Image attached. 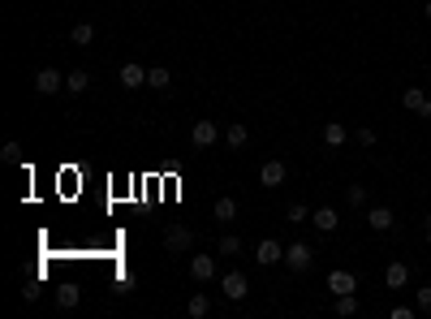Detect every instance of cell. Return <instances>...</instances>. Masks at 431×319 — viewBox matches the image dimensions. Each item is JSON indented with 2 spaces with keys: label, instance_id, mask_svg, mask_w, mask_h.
<instances>
[{
  "label": "cell",
  "instance_id": "6",
  "mask_svg": "<svg viewBox=\"0 0 431 319\" xmlns=\"http://www.w3.org/2000/svg\"><path fill=\"white\" fill-rule=\"evenodd\" d=\"M285 177H289V168H285V160H263V168H259V186L276 190V186H285Z\"/></svg>",
  "mask_w": 431,
  "mask_h": 319
},
{
  "label": "cell",
  "instance_id": "12",
  "mask_svg": "<svg viewBox=\"0 0 431 319\" xmlns=\"http://www.w3.org/2000/svg\"><path fill=\"white\" fill-rule=\"evenodd\" d=\"M405 281H410V263L393 259V263L384 267V285H388V289H405Z\"/></svg>",
  "mask_w": 431,
  "mask_h": 319
},
{
  "label": "cell",
  "instance_id": "8",
  "mask_svg": "<svg viewBox=\"0 0 431 319\" xmlns=\"http://www.w3.org/2000/svg\"><path fill=\"white\" fill-rule=\"evenodd\" d=\"M328 289H333V298H341V293H353V289H358V276L345 272V267H333V272H328Z\"/></svg>",
  "mask_w": 431,
  "mask_h": 319
},
{
  "label": "cell",
  "instance_id": "29",
  "mask_svg": "<svg viewBox=\"0 0 431 319\" xmlns=\"http://www.w3.org/2000/svg\"><path fill=\"white\" fill-rule=\"evenodd\" d=\"M418 311H423V315L431 311V285H423V289H418Z\"/></svg>",
  "mask_w": 431,
  "mask_h": 319
},
{
  "label": "cell",
  "instance_id": "23",
  "mask_svg": "<svg viewBox=\"0 0 431 319\" xmlns=\"http://www.w3.org/2000/svg\"><path fill=\"white\" fill-rule=\"evenodd\" d=\"M337 315H341V319L358 315V298H353V293H341V298H337Z\"/></svg>",
  "mask_w": 431,
  "mask_h": 319
},
{
  "label": "cell",
  "instance_id": "25",
  "mask_svg": "<svg viewBox=\"0 0 431 319\" xmlns=\"http://www.w3.org/2000/svg\"><path fill=\"white\" fill-rule=\"evenodd\" d=\"M285 216H289V225H307V220H311V207H307V203H289Z\"/></svg>",
  "mask_w": 431,
  "mask_h": 319
},
{
  "label": "cell",
  "instance_id": "15",
  "mask_svg": "<svg viewBox=\"0 0 431 319\" xmlns=\"http://www.w3.org/2000/svg\"><path fill=\"white\" fill-rule=\"evenodd\" d=\"M78 302H82V289L73 285V281H65V285L57 289V306H61V311H73Z\"/></svg>",
  "mask_w": 431,
  "mask_h": 319
},
{
  "label": "cell",
  "instance_id": "22",
  "mask_svg": "<svg viewBox=\"0 0 431 319\" xmlns=\"http://www.w3.org/2000/svg\"><path fill=\"white\" fill-rule=\"evenodd\" d=\"M168 82H173V73H168V69H147V87L168 91Z\"/></svg>",
  "mask_w": 431,
  "mask_h": 319
},
{
  "label": "cell",
  "instance_id": "1",
  "mask_svg": "<svg viewBox=\"0 0 431 319\" xmlns=\"http://www.w3.org/2000/svg\"><path fill=\"white\" fill-rule=\"evenodd\" d=\"M164 251H168V255H190V251H194V229L168 225V229H164Z\"/></svg>",
  "mask_w": 431,
  "mask_h": 319
},
{
  "label": "cell",
  "instance_id": "4",
  "mask_svg": "<svg viewBox=\"0 0 431 319\" xmlns=\"http://www.w3.org/2000/svg\"><path fill=\"white\" fill-rule=\"evenodd\" d=\"M220 293H224L229 302H242L246 293H250V281H246V272H224V276H220Z\"/></svg>",
  "mask_w": 431,
  "mask_h": 319
},
{
  "label": "cell",
  "instance_id": "13",
  "mask_svg": "<svg viewBox=\"0 0 431 319\" xmlns=\"http://www.w3.org/2000/svg\"><path fill=\"white\" fill-rule=\"evenodd\" d=\"M367 225H371L375 233H388V229L397 225V216H393V207H371V212H367Z\"/></svg>",
  "mask_w": 431,
  "mask_h": 319
},
{
  "label": "cell",
  "instance_id": "18",
  "mask_svg": "<svg viewBox=\"0 0 431 319\" xmlns=\"http://www.w3.org/2000/svg\"><path fill=\"white\" fill-rule=\"evenodd\" d=\"M345 138H349V130L341 126V121H328V126H323V142L328 147H345Z\"/></svg>",
  "mask_w": 431,
  "mask_h": 319
},
{
  "label": "cell",
  "instance_id": "11",
  "mask_svg": "<svg viewBox=\"0 0 431 319\" xmlns=\"http://www.w3.org/2000/svg\"><path fill=\"white\" fill-rule=\"evenodd\" d=\"M61 87H65V78H61L57 69H39L35 73V91L39 95H61Z\"/></svg>",
  "mask_w": 431,
  "mask_h": 319
},
{
  "label": "cell",
  "instance_id": "5",
  "mask_svg": "<svg viewBox=\"0 0 431 319\" xmlns=\"http://www.w3.org/2000/svg\"><path fill=\"white\" fill-rule=\"evenodd\" d=\"M255 263L259 267H272V263H285V246L276 237H263L259 246H255Z\"/></svg>",
  "mask_w": 431,
  "mask_h": 319
},
{
  "label": "cell",
  "instance_id": "9",
  "mask_svg": "<svg viewBox=\"0 0 431 319\" xmlns=\"http://www.w3.org/2000/svg\"><path fill=\"white\" fill-rule=\"evenodd\" d=\"M121 87H125V91L147 87V69H143L138 61H125V65H121Z\"/></svg>",
  "mask_w": 431,
  "mask_h": 319
},
{
  "label": "cell",
  "instance_id": "21",
  "mask_svg": "<svg viewBox=\"0 0 431 319\" xmlns=\"http://www.w3.org/2000/svg\"><path fill=\"white\" fill-rule=\"evenodd\" d=\"M186 311H190L194 319H203V315H212V302H207V293H194V298L186 302Z\"/></svg>",
  "mask_w": 431,
  "mask_h": 319
},
{
  "label": "cell",
  "instance_id": "27",
  "mask_svg": "<svg viewBox=\"0 0 431 319\" xmlns=\"http://www.w3.org/2000/svg\"><path fill=\"white\" fill-rule=\"evenodd\" d=\"M345 203H349V207H363V203H367V186H349V190H345Z\"/></svg>",
  "mask_w": 431,
  "mask_h": 319
},
{
  "label": "cell",
  "instance_id": "3",
  "mask_svg": "<svg viewBox=\"0 0 431 319\" xmlns=\"http://www.w3.org/2000/svg\"><path fill=\"white\" fill-rule=\"evenodd\" d=\"M311 263H315V251L307 246V242H293V246H285V267H289V272H307Z\"/></svg>",
  "mask_w": 431,
  "mask_h": 319
},
{
  "label": "cell",
  "instance_id": "30",
  "mask_svg": "<svg viewBox=\"0 0 431 319\" xmlns=\"http://www.w3.org/2000/svg\"><path fill=\"white\" fill-rule=\"evenodd\" d=\"M423 237H427V251H431V216L423 220Z\"/></svg>",
  "mask_w": 431,
  "mask_h": 319
},
{
  "label": "cell",
  "instance_id": "16",
  "mask_svg": "<svg viewBox=\"0 0 431 319\" xmlns=\"http://www.w3.org/2000/svg\"><path fill=\"white\" fill-rule=\"evenodd\" d=\"M87 87H91V73H87V69H73V73H65V91H69V95H82Z\"/></svg>",
  "mask_w": 431,
  "mask_h": 319
},
{
  "label": "cell",
  "instance_id": "20",
  "mask_svg": "<svg viewBox=\"0 0 431 319\" xmlns=\"http://www.w3.org/2000/svg\"><path fill=\"white\" fill-rule=\"evenodd\" d=\"M246 138H250V130L242 126V121H233V126L224 130V142H229V147H246Z\"/></svg>",
  "mask_w": 431,
  "mask_h": 319
},
{
  "label": "cell",
  "instance_id": "10",
  "mask_svg": "<svg viewBox=\"0 0 431 319\" xmlns=\"http://www.w3.org/2000/svg\"><path fill=\"white\" fill-rule=\"evenodd\" d=\"M190 276H194L198 285L216 281V259H212V255H194V259H190Z\"/></svg>",
  "mask_w": 431,
  "mask_h": 319
},
{
  "label": "cell",
  "instance_id": "2",
  "mask_svg": "<svg viewBox=\"0 0 431 319\" xmlns=\"http://www.w3.org/2000/svg\"><path fill=\"white\" fill-rule=\"evenodd\" d=\"M401 108L427 121V117H431V95H427L423 87H405V91H401Z\"/></svg>",
  "mask_w": 431,
  "mask_h": 319
},
{
  "label": "cell",
  "instance_id": "7",
  "mask_svg": "<svg viewBox=\"0 0 431 319\" xmlns=\"http://www.w3.org/2000/svg\"><path fill=\"white\" fill-rule=\"evenodd\" d=\"M216 138H220V126H216L212 117H198L194 130H190V142H194V147H212Z\"/></svg>",
  "mask_w": 431,
  "mask_h": 319
},
{
  "label": "cell",
  "instance_id": "26",
  "mask_svg": "<svg viewBox=\"0 0 431 319\" xmlns=\"http://www.w3.org/2000/svg\"><path fill=\"white\" fill-rule=\"evenodd\" d=\"M0 160H5V164H22V142H5V147H0Z\"/></svg>",
  "mask_w": 431,
  "mask_h": 319
},
{
  "label": "cell",
  "instance_id": "31",
  "mask_svg": "<svg viewBox=\"0 0 431 319\" xmlns=\"http://www.w3.org/2000/svg\"><path fill=\"white\" fill-rule=\"evenodd\" d=\"M423 13H427V22H431V0H427V5H423Z\"/></svg>",
  "mask_w": 431,
  "mask_h": 319
},
{
  "label": "cell",
  "instance_id": "19",
  "mask_svg": "<svg viewBox=\"0 0 431 319\" xmlns=\"http://www.w3.org/2000/svg\"><path fill=\"white\" fill-rule=\"evenodd\" d=\"M69 39L78 43V47H87V43H95V27H91V22H78V27L69 31Z\"/></svg>",
  "mask_w": 431,
  "mask_h": 319
},
{
  "label": "cell",
  "instance_id": "24",
  "mask_svg": "<svg viewBox=\"0 0 431 319\" xmlns=\"http://www.w3.org/2000/svg\"><path fill=\"white\" fill-rule=\"evenodd\" d=\"M220 255H229V259L242 255V237H238V233H224V237H220Z\"/></svg>",
  "mask_w": 431,
  "mask_h": 319
},
{
  "label": "cell",
  "instance_id": "17",
  "mask_svg": "<svg viewBox=\"0 0 431 319\" xmlns=\"http://www.w3.org/2000/svg\"><path fill=\"white\" fill-rule=\"evenodd\" d=\"M216 220H220V225H233V220H238V203L229 199V194H224V199H216Z\"/></svg>",
  "mask_w": 431,
  "mask_h": 319
},
{
  "label": "cell",
  "instance_id": "14",
  "mask_svg": "<svg viewBox=\"0 0 431 319\" xmlns=\"http://www.w3.org/2000/svg\"><path fill=\"white\" fill-rule=\"evenodd\" d=\"M311 225H315L319 233H337V225H341L337 207H315V212H311Z\"/></svg>",
  "mask_w": 431,
  "mask_h": 319
},
{
  "label": "cell",
  "instance_id": "28",
  "mask_svg": "<svg viewBox=\"0 0 431 319\" xmlns=\"http://www.w3.org/2000/svg\"><path fill=\"white\" fill-rule=\"evenodd\" d=\"M353 142H358V147H375V142H379V134H375L371 126H363L358 134H353Z\"/></svg>",
  "mask_w": 431,
  "mask_h": 319
}]
</instances>
